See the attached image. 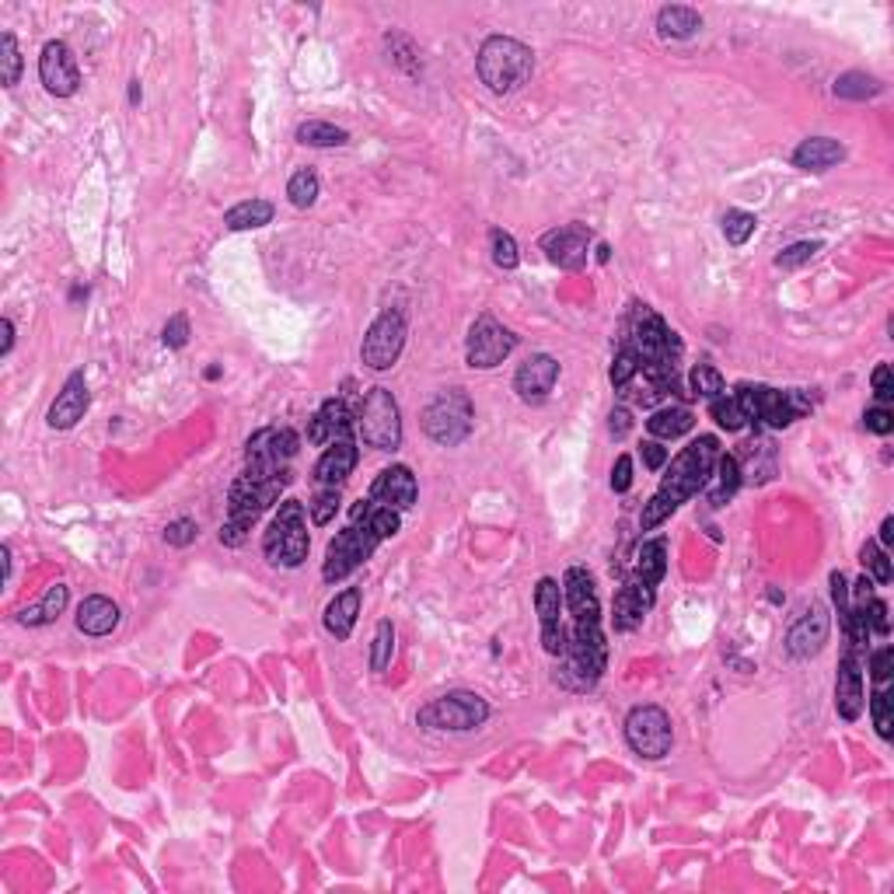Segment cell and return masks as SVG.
Wrapping results in <instances>:
<instances>
[{"instance_id":"6da1fadb","label":"cell","mask_w":894,"mask_h":894,"mask_svg":"<svg viewBox=\"0 0 894 894\" xmlns=\"http://www.w3.org/2000/svg\"><path fill=\"white\" fill-rule=\"evenodd\" d=\"M716 458H720V441H716L713 434H702L688 447H681V454L671 461L668 475H664L661 489H657V493L650 496L647 507H643V517H640L643 531L664 524L681 503L692 500L699 489H706Z\"/></svg>"},{"instance_id":"7a4b0ae2","label":"cell","mask_w":894,"mask_h":894,"mask_svg":"<svg viewBox=\"0 0 894 894\" xmlns=\"http://www.w3.org/2000/svg\"><path fill=\"white\" fill-rule=\"evenodd\" d=\"M290 479H294L290 468L245 461V472L234 479L231 493H227V521L221 528V542L238 549L252 531V524L262 517V510L273 507L280 489L290 486Z\"/></svg>"},{"instance_id":"3957f363","label":"cell","mask_w":894,"mask_h":894,"mask_svg":"<svg viewBox=\"0 0 894 894\" xmlns=\"http://www.w3.org/2000/svg\"><path fill=\"white\" fill-rule=\"evenodd\" d=\"M622 350L636 357V367H678L681 360V339L664 325L650 304L633 301L626 322H622Z\"/></svg>"},{"instance_id":"277c9868","label":"cell","mask_w":894,"mask_h":894,"mask_svg":"<svg viewBox=\"0 0 894 894\" xmlns=\"http://www.w3.org/2000/svg\"><path fill=\"white\" fill-rule=\"evenodd\" d=\"M479 77L493 95H510L517 91L535 70V53L524 46L521 39H510V35H493V39L482 42L479 49Z\"/></svg>"},{"instance_id":"5b68a950","label":"cell","mask_w":894,"mask_h":894,"mask_svg":"<svg viewBox=\"0 0 894 894\" xmlns=\"http://www.w3.org/2000/svg\"><path fill=\"white\" fill-rule=\"evenodd\" d=\"M308 521H304V507L301 500H283L280 510H276L273 524H269L266 538H262V552L273 566H301L308 559Z\"/></svg>"},{"instance_id":"8992f818","label":"cell","mask_w":894,"mask_h":894,"mask_svg":"<svg viewBox=\"0 0 894 894\" xmlns=\"http://www.w3.org/2000/svg\"><path fill=\"white\" fill-rule=\"evenodd\" d=\"M734 399L741 402L748 423H765L769 430H786L793 420H800L811 409V399L804 392H797V388L779 392V388L769 385H741Z\"/></svg>"},{"instance_id":"52a82bcc","label":"cell","mask_w":894,"mask_h":894,"mask_svg":"<svg viewBox=\"0 0 894 894\" xmlns=\"http://www.w3.org/2000/svg\"><path fill=\"white\" fill-rule=\"evenodd\" d=\"M472 423H475L472 399H468L461 388L441 392L427 409H423V434L444 447H458L468 434H472Z\"/></svg>"},{"instance_id":"ba28073f","label":"cell","mask_w":894,"mask_h":894,"mask_svg":"<svg viewBox=\"0 0 894 894\" xmlns=\"http://www.w3.org/2000/svg\"><path fill=\"white\" fill-rule=\"evenodd\" d=\"M489 720V702L475 692H447L441 699L427 702V706L416 713V723L427 730H454V734H465V730H475Z\"/></svg>"},{"instance_id":"9c48e42d","label":"cell","mask_w":894,"mask_h":894,"mask_svg":"<svg viewBox=\"0 0 894 894\" xmlns=\"http://www.w3.org/2000/svg\"><path fill=\"white\" fill-rule=\"evenodd\" d=\"M381 545V538L374 535V528L364 521V517L353 514V524L346 531H339L336 538L329 542V552H325V566H322V577L329 584L336 580H346L357 566H364L367 559L374 556V549Z\"/></svg>"},{"instance_id":"30bf717a","label":"cell","mask_w":894,"mask_h":894,"mask_svg":"<svg viewBox=\"0 0 894 894\" xmlns=\"http://www.w3.org/2000/svg\"><path fill=\"white\" fill-rule=\"evenodd\" d=\"M360 437L374 451H395L402 444V413L388 388H367L360 406Z\"/></svg>"},{"instance_id":"8fae6325","label":"cell","mask_w":894,"mask_h":894,"mask_svg":"<svg viewBox=\"0 0 894 894\" xmlns=\"http://www.w3.org/2000/svg\"><path fill=\"white\" fill-rule=\"evenodd\" d=\"M402 350H406V318L395 308L381 311L371 322V329H367L364 343H360V360L371 371H392Z\"/></svg>"},{"instance_id":"7c38bea8","label":"cell","mask_w":894,"mask_h":894,"mask_svg":"<svg viewBox=\"0 0 894 894\" xmlns=\"http://www.w3.org/2000/svg\"><path fill=\"white\" fill-rule=\"evenodd\" d=\"M626 741L636 755L650 758V762L671 755V744H674L671 716L661 706H636L626 716Z\"/></svg>"},{"instance_id":"4fadbf2b","label":"cell","mask_w":894,"mask_h":894,"mask_svg":"<svg viewBox=\"0 0 894 894\" xmlns=\"http://www.w3.org/2000/svg\"><path fill=\"white\" fill-rule=\"evenodd\" d=\"M514 343L517 339L510 336V329H503L493 315H479L472 332H468V346H465L468 367H475V371H493L496 364H503L514 353Z\"/></svg>"},{"instance_id":"5bb4252c","label":"cell","mask_w":894,"mask_h":894,"mask_svg":"<svg viewBox=\"0 0 894 894\" xmlns=\"http://www.w3.org/2000/svg\"><path fill=\"white\" fill-rule=\"evenodd\" d=\"M39 81H42V88H46L49 95H56V98L77 95V88H81V70H77V60H74V53H70L67 42L53 39V42L42 46Z\"/></svg>"},{"instance_id":"9a60e30c","label":"cell","mask_w":894,"mask_h":894,"mask_svg":"<svg viewBox=\"0 0 894 894\" xmlns=\"http://www.w3.org/2000/svg\"><path fill=\"white\" fill-rule=\"evenodd\" d=\"M863 706H867V692H863V664H860V647L853 640H846L839 661V681H835V709L842 720H860Z\"/></svg>"},{"instance_id":"2e32d148","label":"cell","mask_w":894,"mask_h":894,"mask_svg":"<svg viewBox=\"0 0 894 894\" xmlns=\"http://www.w3.org/2000/svg\"><path fill=\"white\" fill-rule=\"evenodd\" d=\"M828 633H832V619L821 605H811L786 633V654L797 657V661H807V657L821 654V647L828 643Z\"/></svg>"},{"instance_id":"e0dca14e","label":"cell","mask_w":894,"mask_h":894,"mask_svg":"<svg viewBox=\"0 0 894 894\" xmlns=\"http://www.w3.org/2000/svg\"><path fill=\"white\" fill-rule=\"evenodd\" d=\"M563 605L570 608L573 626H584V622H601V601H598V587H594V577L584 570V566H570L563 577Z\"/></svg>"},{"instance_id":"ac0fdd59","label":"cell","mask_w":894,"mask_h":894,"mask_svg":"<svg viewBox=\"0 0 894 894\" xmlns=\"http://www.w3.org/2000/svg\"><path fill=\"white\" fill-rule=\"evenodd\" d=\"M542 248L559 269H580L587 262L591 248V231L584 224H563L556 231L542 234Z\"/></svg>"},{"instance_id":"d6986e66","label":"cell","mask_w":894,"mask_h":894,"mask_svg":"<svg viewBox=\"0 0 894 894\" xmlns=\"http://www.w3.org/2000/svg\"><path fill=\"white\" fill-rule=\"evenodd\" d=\"M654 598H657V587L643 584V580H626V584L619 587V594H615V629L619 633H633V629L643 626V619H647V612L654 608Z\"/></svg>"},{"instance_id":"ffe728a7","label":"cell","mask_w":894,"mask_h":894,"mask_svg":"<svg viewBox=\"0 0 894 894\" xmlns=\"http://www.w3.org/2000/svg\"><path fill=\"white\" fill-rule=\"evenodd\" d=\"M559 381V360L549 357V353H535L528 357L514 374V392L521 395L524 402H538L552 392V385Z\"/></svg>"},{"instance_id":"44dd1931","label":"cell","mask_w":894,"mask_h":894,"mask_svg":"<svg viewBox=\"0 0 894 894\" xmlns=\"http://www.w3.org/2000/svg\"><path fill=\"white\" fill-rule=\"evenodd\" d=\"M91 406V395H88V381H84L81 371H74L67 378V385H63V392L56 395V402L49 406V416L46 423L53 430H70L77 427V420H84V413H88Z\"/></svg>"},{"instance_id":"7402d4cb","label":"cell","mask_w":894,"mask_h":894,"mask_svg":"<svg viewBox=\"0 0 894 894\" xmlns=\"http://www.w3.org/2000/svg\"><path fill=\"white\" fill-rule=\"evenodd\" d=\"M371 500L381 503V507H395V510H409L416 503V475L409 472L406 465H392L374 479L371 486Z\"/></svg>"},{"instance_id":"603a6c76","label":"cell","mask_w":894,"mask_h":894,"mask_svg":"<svg viewBox=\"0 0 894 894\" xmlns=\"http://www.w3.org/2000/svg\"><path fill=\"white\" fill-rule=\"evenodd\" d=\"M353 430V416H350V406H346L343 399H329L322 402V409L315 413V420H311L308 427V441L318 444V447H329L336 441H346Z\"/></svg>"},{"instance_id":"cb8c5ba5","label":"cell","mask_w":894,"mask_h":894,"mask_svg":"<svg viewBox=\"0 0 894 894\" xmlns=\"http://www.w3.org/2000/svg\"><path fill=\"white\" fill-rule=\"evenodd\" d=\"M357 468V444H353V437H346V441H336L329 444L322 451V458H318L315 465V486H343L346 475Z\"/></svg>"},{"instance_id":"d4e9b609","label":"cell","mask_w":894,"mask_h":894,"mask_svg":"<svg viewBox=\"0 0 894 894\" xmlns=\"http://www.w3.org/2000/svg\"><path fill=\"white\" fill-rule=\"evenodd\" d=\"M119 626V605L109 601L105 594H91L77 608V629L84 636H109Z\"/></svg>"},{"instance_id":"484cf974","label":"cell","mask_w":894,"mask_h":894,"mask_svg":"<svg viewBox=\"0 0 894 894\" xmlns=\"http://www.w3.org/2000/svg\"><path fill=\"white\" fill-rule=\"evenodd\" d=\"M842 158H846V147L832 137H811L793 151V165L804 168V172H828Z\"/></svg>"},{"instance_id":"4316f807","label":"cell","mask_w":894,"mask_h":894,"mask_svg":"<svg viewBox=\"0 0 894 894\" xmlns=\"http://www.w3.org/2000/svg\"><path fill=\"white\" fill-rule=\"evenodd\" d=\"M357 615H360V591L357 587H346L343 594L329 601L325 608V629H329L336 640H350L353 626H357Z\"/></svg>"},{"instance_id":"83f0119b","label":"cell","mask_w":894,"mask_h":894,"mask_svg":"<svg viewBox=\"0 0 894 894\" xmlns=\"http://www.w3.org/2000/svg\"><path fill=\"white\" fill-rule=\"evenodd\" d=\"M737 489H741V461H737L734 454H720L713 465V475H709V482H706L709 503H713V507H723Z\"/></svg>"},{"instance_id":"f1b7e54d","label":"cell","mask_w":894,"mask_h":894,"mask_svg":"<svg viewBox=\"0 0 894 894\" xmlns=\"http://www.w3.org/2000/svg\"><path fill=\"white\" fill-rule=\"evenodd\" d=\"M699 28H702V14L695 7L671 4V7H661V14H657V32H661V39H692Z\"/></svg>"},{"instance_id":"f546056e","label":"cell","mask_w":894,"mask_h":894,"mask_svg":"<svg viewBox=\"0 0 894 894\" xmlns=\"http://www.w3.org/2000/svg\"><path fill=\"white\" fill-rule=\"evenodd\" d=\"M67 601H70V587L53 584L46 594H42V601H35L32 608H25V612L18 615V622L21 626H49V622H56L63 615Z\"/></svg>"},{"instance_id":"4dcf8cb0","label":"cell","mask_w":894,"mask_h":894,"mask_svg":"<svg viewBox=\"0 0 894 894\" xmlns=\"http://www.w3.org/2000/svg\"><path fill=\"white\" fill-rule=\"evenodd\" d=\"M668 573V542L664 538H654V542H643L640 552H636V580L657 587Z\"/></svg>"},{"instance_id":"1f68e13d","label":"cell","mask_w":894,"mask_h":894,"mask_svg":"<svg viewBox=\"0 0 894 894\" xmlns=\"http://www.w3.org/2000/svg\"><path fill=\"white\" fill-rule=\"evenodd\" d=\"M695 427V416L688 413L685 406H668V409H657L654 416L647 420V430L661 441H674V437H685L688 430Z\"/></svg>"},{"instance_id":"d6a6232c","label":"cell","mask_w":894,"mask_h":894,"mask_svg":"<svg viewBox=\"0 0 894 894\" xmlns=\"http://www.w3.org/2000/svg\"><path fill=\"white\" fill-rule=\"evenodd\" d=\"M269 221H273V203L269 200H245L224 214L227 231H255V227H266Z\"/></svg>"},{"instance_id":"836d02e7","label":"cell","mask_w":894,"mask_h":894,"mask_svg":"<svg viewBox=\"0 0 894 894\" xmlns=\"http://www.w3.org/2000/svg\"><path fill=\"white\" fill-rule=\"evenodd\" d=\"M297 144H304V147H343V144H350V133H346L343 126L311 119V123L297 126Z\"/></svg>"},{"instance_id":"e575fe53","label":"cell","mask_w":894,"mask_h":894,"mask_svg":"<svg viewBox=\"0 0 894 894\" xmlns=\"http://www.w3.org/2000/svg\"><path fill=\"white\" fill-rule=\"evenodd\" d=\"M884 84L877 81L874 74H863V70H849V74H842L839 81H835V95L839 98H849V102H867V98L881 95Z\"/></svg>"},{"instance_id":"d590c367","label":"cell","mask_w":894,"mask_h":894,"mask_svg":"<svg viewBox=\"0 0 894 894\" xmlns=\"http://www.w3.org/2000/svg\"><path fill=\"white\" fill-rule=\"evenodd\" d=\"M535 608H538V619L545 622H559L563 619V587H559V580L552 577H542L535 587Z\"/></svg>"},{"instance_id":"8d00e7d4","label":"cell","mask_w":894,"mask_h":894,"mask_svg":"<svg viewBox=\"0 0 894 894\" xmlns=\"http://www.w3.org/2000/svg\"><path fill=\"white\" fill-rule=\"evenodd\" d=\"M318 175L311 172V168H301V172H294L290 175V182H287V196H290V203H294L297 210H308L311 203L318 200Z\"/></svg>"},{"instance_id":"74e56055","label":"cell","mask_w":894,"mask_h":894,"mask_svg":"<svg viewBox=\"0 0 894 894\" xmlns=\"http://www.w3.org/2000/svg\"><path fill=\"white\" fill-rule=\"evenodd\" d=\"M709 413H713V420L720 423L723 430H730V434H737V430L748 427V416H744L741 402L734 399V395H716L713 402H709Z\"/></svg>"},{"instance_id":"f35d334b","label":"cell","mask_w":894,"mask_h":894,"mask_svg":"<svg viewBox=\"0 0 894 894\" xmlns=\"http://www.w3.org/2000/svg\"><path fill=\"white\" fill-rule=\"evenodd\" d=\"M0 77H4V88H14L21 77V53H18V39L11 32L0 35Z\"/></svg>"},{"instance_id":"ab89813d","label":"cell","mask_w":894,"mask_h":894,"mask_svg":"<svg viewBox=\"0 0 894 894\" xmlns=\"http://www.w3.org/2000/svg\"><path fill=\"white\" fill-rule=\"evenodd\" d=\"M755 214H744V210H727V217H723V238H727V245H744V241L755 234Z\"/></svg>"},{"instance_id":"60d3db41","label":"cell","mask_w":894,"mask_h":894,"mask_svg":"<svg viewBox=\"0 0 894 894\" xmlns=\"http://www.w3.org/2000/svg\"><path fill=\"white\" fill-rule=\"evenodd\" d=\"M688 385H692L695 395H702V399L713 402L716 395H723V374L716 371L713 364H699L692 371V378H688Z\"/></svg>"},{"instance_id":"b9f144b4","label":"cell","mask_w":894,"mask_h":894,"mask_svg":"<svg viewBox=\"0 0 894 894\" xmlns=\"http://www.w3.org/2000/svg\"><path fill=\"white\" fill-rule=\"evenodd\" d=\"M392 650H395V629L392 622H378L374 629V650H371V668L374 671H385L392 664Z\"/></svg>"},{"instance_id":"7bdbcfd3","label":"cell","mask_w":894,"mask_h":894,"mask_svg":"<svg viewBox=\"0 0 894 894\" xmlns=\"http://www.w3.org/2000/svg\"><path fill=\"white\" fill-rule=\"evenodd\" d=\"M489 248H493V262H496V266H500V269H517L521 255H517V241L510 238L507 231L493 227V231H489Z\"/></svg>"},{"instance_id":"ee69618b","label":"cell","mask_w":894,"mask_h":894,"mask_svg":"<svg viewBox=\"0 0 894 894\" xmlns=\"http://www.w3.org/2000/svg\"><path fill=\"white\" fill-rule=\"evenodd\" d=\"M308 510H311V521L315 524H329L332 517H336V510H339V486H322L315 493V500L308 503Z\"/></svg>"},{"instance_id":"f6af8a7d","label":"cell","mask_w":894,"mask_h":894,"mask_svg":"<svg viewBox=\"0 0 894 894\" xmlns=\"http://www.w3.org/2000/svg\"><path fill=\"white\" fill-rule=\"evenodd\" d=\"M818 252H821V241H797V245L783 248V252L776 255V266L779 269H800L804 262H811Z\"/></svg>"},{"instance_id":"bcb514c9","label":"cell","mask_w":894,"mask_h":894,"mask_svg":"<svg viewBox=\"0 0 894 894\" xmlns=\"http://www.w3.org/2000/svg\"><path fill=\"white\" fill-rule=\"evenodd\" d=\"M863 566L874 573L877 584H891V559H888V552H884L877 542L863 545Z\"/></svg>"},{"instance_id":"7dc6e473","label":"cell","mask_w":894,"mask_h":894,"mask_svg":"<svg viewBox=\"0 0 894 894\" xmlns=\"http://www.w3.org/2000/svg\"><path fill=\"white\" fill-rule=\"evenodd\" d=\"M870 709H874V727H877V734H881L884 741H888V737H891V727H894V720H891V695H888V685L877 688L874 699H870Z\"/></svg>"},{"instance_id":"c3c4849f","label":"cell","mask_w":894,"mask_h":894,"mask_svg":"<svg viewBox=\"0 0 894 894\" xmlns=\"http://www.w3.org/2000/svg\"><path fill=\"white\" fill-rule=\"evenodd\" d=\"M196 535H200V528H196L193 517H179V521H172L165 528V542L175 545V549H186V545H193Z\"/></svg>"},{"instance_id":"681fc988","label":"cell","mask_w":894,"mask_h":894,"mask_svg":"<svg viewBox=\"0 0 894 894\" xmlns=\"http://www.w3.org/2000/svg\"><path fill=\"white\" fill-rule=\"evenodd\" d=\"M542 647L549 657H563L566 647H570V636H566L563 622H545L542 626Z\"/></svg>"},{"instance_id":"f907efd6","label":"cell","mask_w":894,"mask_h":894,"mask_svg":"<svg viewBox=\"0 0 894 894\" xmlns=\"http://www.w3.org/2000/svg\"><path fill=\"white\" fill-rule=\"evenodd\" d=\"M161 339H165V346H172V350H182V346L189 343V318L172 315L165 325V332H161Z\"/></svg>"},{"instance_id":"816d5d0a","label":"cell","mask_w":894,"mask_h":894,"mask_svg":"<svg viewBox=\"0 0 894 894\" xmlns=\"http://www.w3.org/2000/svg\"><path fill=\"white\" fill-rule=\"evenodd\" d=\"M863 427L867 430H874V434H891L894 430V416H891V409L888 406H874V409H867V416H863Z\"/></svg>"},{"instance_id":"f5cc1de1","label":"cell","mask_w":894,"mask_h":894,"mask_svg":"<svg viewBox=\"0 0 894 894\" xmlns=\"http://www.w3.org/2000/svg\"><path fill=\"white\" fill-rule=\"evenodd\" d=\"M867 629H870V636H888V605H884L881 598H874L870 601V608H867Z\"/></svg>"},{"instance_id":"db71d44e","label":"cell","mask_w":894,"mask_h":894,"mask_svg":"<svg viewBox=\"0 0 894 894\" xmlns=\"http://www.w3.org/2000/svg\"><path fill=\"white\" fill-rule=\"evenodd\" d=\"M891 664H894V650H891V647H881L874 657H870V674H874L877 685H888V678H891Z\"/></svg>"},{"instance_id":"11a10c76","label":"cell","mask_w":894,"mask_h":894,"mask_svg":"<svg viewBox=\"0 0 894 894\" xmlns=\"http://www.w3.org/2000/svg\"><path fill=\"white\" fill-rule=\"evenodd\" d=\"M629 486H633V458H629V454H619V461H615V468H612V489L615 493H626Z\"/></svg>"},{"instance_id":"9f6ffc18","label":"cell","mask_w":894,"mask_h":894,"mask_svg":"<svg viewBox=\"0 0 894 894\" xmlns=\"http://www.w3.org/2000/svg\"><path fill=\"white\" fill-rule=\"evenodd\" d=\"M874 395H877V402H881V406H888V402L894 399V381H891V367L888 364H881L874 371Z\"/></svg>"},{"instance_id":"6f0895ef","label":"cell","mask_w":894,"mask_h":894,"mask_svg":"<svg viewBox=\"0 0 894 894\" xmlns=\"http://www.w3.org/2000/svg\"><path fill=\"white\" fill-rule=\"evenodd\" d=\"M640 454H643V461H647V468L650 472H661L664 465H668V447H661L657 441H647L640 447Z\"/></svg>"},{"instance_id":"680465c9","label":"cell","mask_w":894,"mask_h":894,"mask_svg":"<svg viewBox=\"0 0 894 894\" xmlns=\"http://www.w3.org/2000/svg\"><path fill=\"white\" fill-rule=\"evenodd\" d=\"M608 427H612V437H626V434H629V427H633V420H629L626 409H615V413H612V423H608Z\"/></svg>"},{"instance_id":"91938a15","label":"cell","mask_w":894,"mask_h":894,"mask_svg":"<svg viewBox=\"0 0 894 894\" xmlns=\"http://www.w3.org/2000/svg\"><path fill=\"white\" fill-rule=\"evenodd\" d=\"M0 357H7V353L14 350V322L11 318H4V322H0Z\"/></svg>"},{"instance_id":"94428289","label":"cell","mask_w":894,"mask_h":894,"mask_svg":"<svg viewBox=\"0 0 894 894\" xmlns=\"http://www.w3.org/2000/svg\"><path fill=\"white\" fill-rule=\"evenodd\" d=\"M881 542H884V545H891V542H894V517H884V524H881Z\"/></svg>"},{"instance_id":"6125c7cd","label":"cell","mask_w":894,"mask_h":894,"mask_svg":"<svg viewBox=\"0 0 894 894\" xmlns=\"http://www.w3.org/2000/svg\"><path fill=\"white\" fill-rule=\"evenodd\" d=\"M608 259H612V248H608V245H598V262H608Z\"/></svg>"},{"instance_id":"be15d7a7","label":"cell","mask_w":894,"mask_h":894,"mask_svg":"<svg viewBox=\"0 0 894 894\" xmlns=\"http://www.w3.org/2000/svg\"><path fill=\"white\" fill-rule=\"evenodd\" d=\"M130 102H140V84L137 81L130 84Z\"/></svg>"}]
</instances>
